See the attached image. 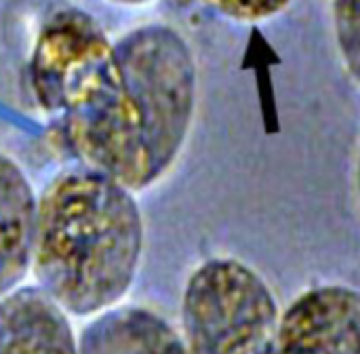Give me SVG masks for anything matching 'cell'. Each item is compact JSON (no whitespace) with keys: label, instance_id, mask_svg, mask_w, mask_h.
<instances>
[{"label":"cell","instance_id":"obj_3","mask_svg":"<svg viewBox=\"0 0 360 354\" xmlns=\"http://www.w3.org/2000/svg\"><path fill=\"white\" fill-rule=\"evenodd\" d=\"M141 116L154 179L177 160L196 108V65L186 40L167 25H141L116 42Z\"/></svg>","mask_w":360,"mask_h":354},{"label":"cell","instance_id":"obj_5","mask_svg":"<svg viewBox=\"0 0 360 354\" xmlns=\"http://www.w3.org/2000/svg\"><path fill=\"white\" fill-rule=\"evenodd\" d=\"M272 354H360V293L331 285L300 296L278 321Z\"/></svg>","mask_w":360,"mask_h":354},{"label":"cell","instance_id":"obj_12","mask_svg":"<svg viewBox=\"0 0 360 354\" xmlns=\"http://www.w3.org/2000/svg\"><path fill=\"white\" fill-rule=\"evenodd\" d=\"M359 192H360V158H359Z\"/></svg>","mask_w":360,"mask_h":354},{"label":"cell","instance_id":"obj_9","mask_svg":"<svg viewBox=\"0 0 360 354\" xmlns=\"http://www.w3.org/2000/svg\"><path fill=\"white\" fill-rule=\"evenodd\" d=\"M335 32L346 68L360 82V0H335Z\"/></svg>","mask_w":360,"mask_h":354},{"label":"cell","instance_id":"obj_7","mask_svg":"<svg viewBox=\"0 0 360 354\" xmlns=\"http://www.w3.org/2000/svg\"><path fill=\"white\" fill-rule=\"evenodd\" d=\"M36 203L21 167L0 154V298L17 289L32 264Z\"/></svg>","mask_w":360,"mask_h":354},{"label":"cell","instance_id":"obj_1","mask_svg":"<svg viewBox=\"0 0 360 354\" xmlns=\"http://www.w3.org/2000/svg\"><path fill=\"white\" fill-rule=\"evenodd\" d=\"M30 82L38 106L59 122L86 169L133 192L156 182L116 44L89 13L61 6L46 15L34 42Z\"/></svg>","mask_w":360,"mask_h":354},{"label":"cell","instance_id":"obj_4","mask_svg":"<svg viewBox=\"0 0 360 354\" xmlns=\"http://www.w3.org/2000/svg\"><path fill=\"white\" fill-rule=\"evenodd\" d=\"M278 308L266 281L236 260H209L188 281L181 304L190 354H272Z\"/></svg>","mask_w":360,"mask_h":354},{"label":"cell","instance_id":"obj_10","mask_svg":"<svg viewBox=\"0 0 360 354\" xmlns=\"http://www.w3.org/2000/svg\"><path fill=\"white\" fill-rule=\"evenodd\" d=\"M205 2L232 19L259 21L281 13L291 0H205Z\"/></svg>","mask_w":360,"mask_h":354},{"label":"cell","instance_id":"obj_2","mask_svg":"<svg viewBox=\"0 0 360 354\" xmlns=\"http://www.w3.org/2000/svg\"><path fill=\"white\" fill-rule=\"evenodd\" d=\"M143 220L133 190L93 169L57 175L36 203L32 264L40 289L65 312L118 304L135 281Z\"/></svg>","mask_w":360,"mask_h":354},{"label":"cell","instance_id":"obj_8","mask_svg":"<svg viewBox=\"0 0 360 354\" xmlns=\"http://www.w3.org/2000/svg\"><path fill=\"white\" fill-rule=\"evenodd\" d=\"M78 354H190L184 338L143 308L105 310L78 342Z\"/></svg>","mask_w":360,"mask_h":354},{"label":"cell","instance_id":"obj_6","mask_svg":"<svg viewBox=\"0 0 360 354\" xmlns=\"http://www.w3.org/2000/svg\"><path fill=\"white\" fill-rule=\"evenodd\" d=\"M68 312L40 287L0 298V354H78Z\"/></svg>","mask_w":360,"mask_h":354},{"label":"cell","instance_id":"obj_11","mask_svg":"<svg viewBox=\"0 0 360 354\" xmlns=\"http://www.w3.org/2000/svg\"><path fill=\"white\" fill-rule=\"evenodd\" d=\"M114 4H124V6H135V4H146L150 0H110Z\"/></svg>","mask_w":360,"mask_h":354}]
</instances>
